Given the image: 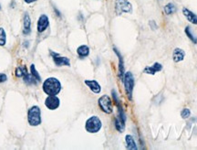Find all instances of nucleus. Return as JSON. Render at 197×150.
Segmentation results:
<instances>
[{
    "label": "nucleus",
    "instance_id": "3",
    "mask_svg": "<svg viewBox=\"0 0 197 150\" xmlns=\"http://www.w3.org/2000/svg\"><path fill=\"white\" fill-rule=\"evenodd\" d=\"M101 126H102V123L101 119L96 115L89 118L86 121V125H85V128L89 133H98L101 130Z\"/></svg>",
    "mask_w": 197,
    "mask_h": 150
},
{
    "label": "nucleus",
    "instance_id": "13",
    "mask_svg": "<svg viewBox=\"0 0 197 150\" xmlns=\"http://www.w3.org/2000/svg\"><path fill=\"white\" fill-rule=\"evenodd\" d=\"M183 14L184 15V17L187 19V20L194 25H197V16L192 11L187 9L186 8H183Z\"/></svg>",
    "mask_w": 197,
    "mask_h": 150
},
{
    "label": "nucleus",
    "instance_id": "15",
    "mask_svg": "<svg viewBox=\"0 0 197 150\" xmlns=\"http://www.w3.org/2000/svg\"><path fill=\"white\" fill-rule=\"evenodd\" d=\"M184 56H185L184 51L182 49L176 48V49L174 51V53H173L174 62H182V61L184 59Z\"/></svg>",
    "mask_w": 197,
    "mask_h": 150
},
{
    "label": "nucleus",
    "instance_id": "11",
    "mask_svg": "<svg viewBox=\"0 0 197 150\" xmlns=\"http://www.w3.org/2000/svg\"><path fill=\"white\" fill-rule=\"evenodd\" d=\"M85 84L88 86L91 92H93L94 94H100L101 91V87L99 84V83L95 80H86Z\"/></svg>",
    "mask_w": 197,
    "mask_h": 150
},
{
    "label": "nucleus",
    "instance_id": "24",
    "mask_svg": "<svg viewBox=\"0 0 197 150\" xmlns=\"http://www.w3.org/2000/svg\"><path fill=\"white\" fill-rule=\"evenodd\" d=\"M185 34L187 35V37L193 41V42L194 43V44H196L197 43V38L196 37H194V35H193V33L191 32V29H190V28L189 27H186L185 28Z\"/></svg>",
    "mask_w": 197,
    "mask_h": 150
},
{
    "label": "nucleus",
    "instance_id": "19",
    "mask_svg": "<svg viewBox=\"0 0 197 150\" xmlns=\"http://www.w3.org/2000/svg\"><path fill=\"white\" fill-rule=\"evenodd\" d=\"M176 11V7L174 3H169L164 7V12L166 15H172Z\"/></svg>",
    "mask_w": 197,
    "mask_h": 150
},
{
    "label": "nucleus",
    "instance_id": "5",
    "mask_svg": "<svg viewBox=\"0 0 197 150\" xmlns=\"http://www.w3.org/2000/svg\"><path fill=\"white\" fill-rule=\"evenodd\" d=\"M115 12L118 16L123 13H132V5L128 0H116L115 1Z\"/></svg>",
    "mask_w": 197,
    "mask_h": 150
},
{
    "label": "nucleus",
    "instance_id": "10",
    "mask_svg": "<svg viewBox=\"0 0 197 150\" xmlns=\"http://www.w3.org/2000/svg\"><path fill=\"white\" fill-rule=\"evenodd\" d=\"M31 33V19L29 13H25L23 17V34L29 35Z\"/></svg>",
    "mask_w": 197,
    "mask_h": 150
},
{
    "label": "nucleus",
    "instance_id": "22",
    "mask_svg": "<svg viewBox=\"0 0 197 150\" xmlns=\"http://www.w3.org/2000/svg\"><path fill=\"white\" fill-rule=\"evenodd\" d=\"M27 73H28V71L26 67H18L16 70V76L18 78H23Z\"/></svg>",
    "mask_w": 197,
    "mask_h": 150
},
{
    "label": "nucleus",
    "instance_id": "21",
    "mask_svg": "<svg viewBox=\"0 0 197 150\" xmlns=\"http://www.w3.org/2000/svg\"><path fill=\"white\" fill-rule=\"evenodd\" d=\"M115 127L116 129L119 131V132H123V130H124V127H125V123L124 122H122L121 119H119V118L117 117L115 119Z\"/></svg>",
    "mask_w": 197,
    "mask_h": 150
},
{
    "label": "nucleus",
    "instance_id": "26",
    "mask_svg": "<svg viewBox=\"0 0 197 150\" xmlns=\"http://www.w3.org/2000/svg\"><path fill=\"white\" fill-rule=\"evenodd\" d=\"M8 80V76L5 73H0V83H3L5 82H7Z\"/></svg>",
    "mask_w": 197,
    "mask_h": 150
},
{
    "label": "nucleus",
    "instance_id": "1",
    "mask_svg": "<svg viewBox=\"0 0 197 150\" xmlns=\"http://www.w3.org/2000/svg\"><path fill=\"white\" fill-rule=\"evenodd\" d=\"M42 89L48 95H57L61 91V83L57 78L50 77L44 81Z\"/></svg>",
    "mask_w": 197,
    "mask_h": 150
},
{
    "label": "nucleus",
    "instance_id": "28",
    "mask_svg": "<svg viewBox=\"0 0 197 150\" xmlns=\"http://www.w3.org/2000/svg\"><path fill=\"white\" fill-rule=\"evenodd\" d=\"M54 9H55V12L57 13V15H58L59 17H61V15H60V12H59V11H58V9H56V8H54Z\"/></svg>",
    "mask_w": 197,
    "mask_h": 150
},
{
    "label": "nucleus",
    "instance_id": "27",
    "mask_svg": "<svg viewBox=\"0 0 197 150\" xmlns=\"http://www.w3.org/2000/svg\"><path fill=\"white\" fill-rule=\"evenodd\" d=\"M24 1H25V3H27V4H31V3L36 2L37 0H24Z\"/></svg>",
    "mask_w": 197,
    "mask_h": 150
},
{
    "label": "nucleus",
    "instance_id": "4",
    "mask_svg": "<svg viewBox=\"0 0 197 150\" xmlns=\"http://www.w3.org/2000/svg\"><path fill=\"white\" fill-rule=\"evenodd\" d=\"M123 83H124L125 92L127 94V96L129 100H132V92H133V87H134V77L132 72H128L124 73L123 76Z\"/></svg>",
    "mask_w": 197,
    "mask_h": 150
},
{
    "label": "nucleus",
    "instance_id": "6",
    "mask_svg": "<svg viewBox=\"0 0 197 150\" xmlns=\"http://www.w3.org/2000/svg\"><path fill=\"white\" fill-rule=\"evenodd\" d=\"M99 106L101 109V111L104 112L105 114H111L112 113V103H111V99L108 95H103L101 96L99 101Z\"/></svg>",
    "mask_w": 197,
    "mask_h": 150
},
{
    "label": "nucleus",
    "instance_id": "20",
    "mask_svg": "<svg viewBox=\"0 0 197 150\" xmlns=\"http://www.w3.org/2000/svg\"><path fill=\"white\" fill-rule=\"evenodd\" d=\"M30 73L37 80L38 83H40L41 82V77H40L39 73L38 72V71H37V69H36V67H35L34 64L30 65Z\"/></svg>",
    "mask_w": 197,
    "mask_h": 150
},
{
    "label": "nucleus",
    "instance_id": "17",
    "mask_svg": "<svg viewBox=\"0 0 197 150\" xmlns=\"http://www.w3.org/2000/svg\"><path fill=\"white\" fill-rule=\"evenodd\" d=\"M125 140H126V144H127V148L131 150H136L137 149V146H136V143H135L134 139L132 136L130 135H127L125 137Z\"/></svg>",
    "mask_w": 197,
    "mask_h": 150
},
{
    "label": "nucleus",
    "instance_id": "14",
    "mask_svg": "<svg viewBox=\"0 0 197 150\" xmlns=\"http://www.w3.org/2000/svg\"><path fill=\"white\" fill-rule=\"evenodd\" d=\"M162 69H163L162 64H160L158 62H155L154 64L153 65V66H151V67H146L145 69H144V72L148 73V74L153 75L155 74L156 72L162 71Z\"/></svg>",
    "mask_w": 197,
    "mask_h": 150
},
{
    "label": "nucleus",
    "instance_id": "7",
    "mask_svg": "<svg viewBox=\"0 0 197 150\" xmlns=\"http://www.w3.org/2000/svg\"><path fill=\"white\" fill-rule=\"evenodd\" d=\"M50 55L52 56L54 63L57 66H59V67H60V66H70V61L69 58L61 57L59 53H56V52L51 51H50Z\"/></svg>",
    "mask_w": 197,
    "mask_h": 150
},
{
    "label": "nucleus",
    "instance_id": "2",
    "mask_svg": "<svg viewBox=\"0 0 197 150\" xmlns=\"http://www.w3.org/2000/svg\"><path fill=\"white\" fill-rule=\"evenodd\" d=\"M28 121L31 126H38L41 124V111L38 105H34L29 109Z\"/></svg>",
    "mask_w": 197,
    "mask_h": 150
},
{
    "label": "nucleus",
    "instance_id": "18",
    "mask_svg": "<svg viewBox=\"0 0 197 150\" xmlns=\"http://www.w3.org/2000/svg\"><path fill=\"white\" fill-rule=\"evenodd\" d=\"M23 80H24V82L28 84V85H32V84H38V82H37V80L33 77L31 75V73H27V74L25 75L24 77H23Z\"/></svg>",
    "mask_w": 197,
    "mask_h": 150
},
{
    "label": "nucleus",
    "instance_id": "8",
    "mask_svg": "<svg viewBox=\"0 0 197 150\" xmlns=\"http://www.w3.org/2000/svg\"><path fill=\"white\" fill-rule=\"evenodd\" d=\"M60 101L57 97V95H48L47 99L45 100V105L49 110H56L60 107Z\"/></svg>",
    "mask_w": 197,
    "mask_h": 150
},
{
    "label": "nucleus",
    "instance_id": "9",
    "mask_svg": "<svg viewBox=\"0 0 197 150\" xmlns=\"http://www.w3.org/2000/svg\"><path fill=\"white\" fill-rule=\"evenodd\" d=\"M49 26V17L45 14H42L41 16L39 17V20H38V26H37V29H38V32L42 33L44 32Z\"/></svg>",
    "mask_w": 197,
    "mask_h": 150
},
{
    "label": "nucleus",
    "instance_id": "16",
    "mask_svg": "<svg viewBox=\"0 0 197 150\" xmlns=\"http://www.w3.org/2000/svg\"><path fill=\"white\" fill-rule=\"evenodd\" d=\"M77 53H78L79 57L80 59H84V58H86V57L89 56V54H90V48L88 46H86V45H81V46H80L78 48Z\"/></svg>",
    "mask_w": 197,
    "mask_h": 150
},
{
    "label": "nucleus",
    "instance_id": "29",
    "mask_svg": "<svg viewBox=\"0 0 197 150\" xmlns=\"http://www.w3.org/2000/svg\"><path fill=\"white\" fill-rule=\"evenodd\" d=\"M1 9H2V8H1V5H0V10H1Z\"/></svg>",
    "mask_w": 197,
    "mask_h": 150
},
{
    "label": "nucleus",
    "instance_id": "12",
    "mask_svg": "<svg viewBox=\"0 0 197 150\" xmlns=\"http://www.w3.org/2000/svg\"><path fill=\"white\" fill-rule=\"evenodd\" d=\"M114 52L116 53V55L118 56L119 58V76L122 80H123V76H124V62H123V58L122 56V54L120 53V51L114 48L113 49Z\"/></svg>",
    "mask_w": 197,
    "mask_h": 150
},
{
    "label": "nucleus",
    "instance_id": "23",
    "mask_svg": "<svg viewBox=\"0 0 197 150\" xmlns=\"http://www.w3.org/2000/svg\"><path fill=\"white\" fill-rule=\"evenodd\" d=\"M7 43V33L3 28H0V46H5Z\"/></svg>",
    "mask_w": 197,
    "mask_h": 150
},
{
    "label": "nucleus",
    "instance_id": "25",
    "mask_svg": "<svg viewBox=\"0 0 197 150\" xmlns=\"http://www.w3.org/2000/svg\"><path fill=\"white\" fill-rule=\"evenodd\" d=\"M190 115H191V112H190V110L188 108H184L181 112V116H182V118H184V119H187V118L190 116Z\"/></svg>",
    "mask_w": 197,
    "mask_h": 150
}]
</instances>
